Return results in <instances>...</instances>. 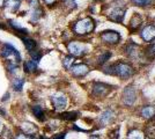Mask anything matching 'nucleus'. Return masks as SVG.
<instances>
[{
	"label": "nucleus",
	"mask_w": 155,
	"mask_h": 139,
	"mask_svg": "<svg viewBox=\"0 0 155 139\" xmlns=\"http://www.w3.org/2000/svg\"><path fill=\"white\" fill-rule=\"evenodd\" d=\"M141 115H142V117H145V118H152V117H154L155 108L152 106L143 107L141 110Z\"/></svg>",
	"instance_id": "nucleus-21"
},
{
	"label": "nucleus",
	"mask_w": 155,
	"mask_h": 139,
	"mask_svg": "<svg viewBox=\"0 0 155 139\" xmlns=\"http://www.w3.org/2000/svg\"><path fill=\"white\" fill-rule=\"evenodd\" d=\"M60 117L66 121H74L78 118V113L75 111H70V113H63L60 115Z\"/></svg>",
	"instance_id": "nucleus-24"
},
{
	"label": "nucleus",
	"mask_w": 155,
	"mask_h": 139,
	"mask_svg": "<svg viewBox=\"0 0 155 139\" xmlns=\"http://www.w3.org/2000/svg\"><path fill=\"white\" fill-rule=\"evenodd\" d=\"M95 29V22L94 20L89 18V16H86V18H82L80 20H78L74 26H73V31L77 35H88L94 31Z\"/></svg>",
	"instance_id": "nucleus-2"
},
{
	"label": "nucleus",
	"mask_w": 155,
	"mask_h": 139,
	"mask_svg": "<svg viewBox=\"0 0 155 139\" xmlns=\"http://www.w3.org/2000/svg\"><path fill=\"white\" fill-rule=\"evenodd\" d=\"M0 57L6 61H15L18 64H20V61H21L20 52L12 44H8V43L2 44V46L0 48Z\"/></svg>",
	"instance_id": "nucleus-3"
},
{
	"label": "nucleus",
	"mask_w": 155,
	"mask_h": 139,
	"mask_svg": "<svg viewBox=\"0 0 155 139\" xmlns=\"http://www.w3.org/2000/svg\"><path fill=\"white\" fill-rule=\"evenodd\" d=\"M43 1H44V4L48 5V6H53V5H56L58 2L59 0H43Z\"/></svg>",
	"instance_id": "nucleus-30"
},
{
	"label": "nucleus",
	"mask_w": 155,
	"mask_h": 139,
	"mask_svg": "<svg viewBox=\"0 0 155 139\" xmlns=\"http://www.w3.org/2000/svg\"><path fill=\"white\" fill-rule=\"evenodd\" d=\"M65 138V133H59V134H56L52 139H64Z\"/></svg>",
	"instance_id": "nucleus-31"
},
{
	"label": "nucleus",
	"mask_w": 155,
	"mask_h": 139,
	"mask_svg": "<svg viewBox=\"0 0 155 139\" xmlns=\"http://www.w3.org/2000/svg\"><path fill=\"white\" fill-rule=\"evenodd\" d=\"M136 6H140V7H145L147 6L149 2H150V0H131Z\"/></svg>",
	"instance_id": "nucleus-28"
},
{
	"label": "nucleus",
	"mask_w": 155,
	"mask_h": 139,
	"mask_svg": "<svg viewBox=\"0 0 155 139\" xmlns=\"http://www.w3.org/2000/svg\"><path fill=\"white\" fill-rule=\"evenodd\" d=\"M70 70H71L72 74H73L75 78L84 77L86 74H88V72H89V67L87 66L86 64H77V65H73Z\"/></svg>",
	"instance_id": "nucleus-11"
},
{
	"label": "nucleus",
	"mask_w": 155,
	"mask_h": 139,
	"mask_svg": "<svg viewBox=\"0 0 155 139\" xmlns=\"http://www.w3.org/2000/svg\"><path fill=\"white\" fill-rule=\"evenodd\" d=\"M127 139H143V133L139 130H132L129 132Z\"/></svg>",
	"instance_id": "nucleus-23"
},
{
	"label": "nucleus",
	"mask_w": 155,
	"mask_h": 139,
	"mask_svg": "<svg viewBox=\"0 0 155 139\" xmlns=\"http://www.w3.org/2000/svg\"><path fill=\"white\" fill-rule=\"evenodd\" d=\"M0 114H1V116H6V111L2 108H0Z\"/></svg>",
	"instance_id": "nucleus-33"
},
{
	"label": "nucleus",
	"mask_w": 155,
	"mask_h": 139,
	"mask_svg": "<svg viewBox=\"0 0 155 139\" xmlns=\"http://www.w3.org/2000/svg\"><path fill=\"white\" fill-rule=\"evenodd\" d=\"M31 113L32 115L38 119V121H44L45 119V113L43 110V108L41 106H34L31 108Z\"/></svg>",
	"instance_id": "nucleus-18"
},
{
	"label": "nucleus",
	"mask_w": 155,
	"mask_h": 139,
	"mask_svg": "<svg viewBox=\"0 0 155 139\" xmlns=\"http://www.w3.org/2000/svg\"><path fill=\"white\" fill-rule=\"evenodd\" d=\"M101 40L107 44H117L120 42V34L116 30H104L101 33Z\"/></svg>",
	"instance_id": "nucleus-8"
},
{
	"label": "nucleus",
	"mask_w": 155,
	"mask_h": 139,
	"mask_svg": "<svg viewBox=\"0 0 155 139\" xmlns=\"http://www.w3.org/2000/svg\"><path fill=\"white\" fill-rule=\"evenodd\" d=\"M37 65H38V64L35 63V61H32L31 59L26 60V61L23 63V70H25L26 73H34L37 70Z\"/></svg>",
	"instance_id": "nucleus-19"
},
{
	"label": "nucleus",
	"mask_w": 155,
	"mask_h": 139,
	"mask_svg": "<svg viewBox=\"0 0 155 139\" xmlns=\"http://www.w3.org/2000/svg\"><path fill=\"white\" fill-rule=\"evenodd\" d=\"M0 29H2V30H5V29H6V26H5V23L0 22Z\"/></svg>",
	"instance_id": "nucleus-34"
},
{
	"label": "nucleus",
	"mask_w": 155,
	"mask_h": 139,
	"mask_svg": "<svg viewBox=\"0 0 155 139\" xmlns=\"http://www.w3.org/2000/svg\"><path fill=\"white\" fill-rule=\"evenodd\" d=\"M7 25L11 27V29H12L13 31H15V33L19 34L20 36H21V35H25V36H27V35H28V29L23 28V27L21 26L19 22H16V21L8 20V21H7Z\"/></svg>",
	"instance_id": "nucleus-14"
},
{
	"label": "nucleus",
	"mask_w": 155,
	"mask_h": 139,
	"mask_svg": "<svg viewBox=\"0 0 155 139\" xmlns=\"http://www.w3.org/2000/svg\"><path fill=\"white\" fill-rule=\"evenodd\" d=\"M141 38L147 43H150L155 40V26L154 25H149L142 28L141 34H140Z\"/></svg>",
	"instance_id": "nucleus-10"
},
{
	"label": "nucleus",
	"mask_w": 155,
	"mask_h": 139,
	"mask_svg": "<svg viewBox=\"0 0 155 139\" xmlns=\"http://www.w3.org/2000/svg\"><path fill=\"white\" fill-rule=\"evenodd\" d=\"M20 127H21V132L27 134V136H31V137H34L38 131L37 126L34 125L30 122H22Z\"/></svg>",
	"instance_id": "nucleus-12"
},
{
	"label": "nucleus",
	"mask_w": 155,
	"mask_h": 139,
	"mask_svg": "<svg viewBox=\"0 0 155 139\" xmlns=\"http://www.w3.org/2000/svg\"><path fill=\"white\" fill-rule=\"evenodd\" d=\"M39 139H48V138H45L44 136H41V137H39Z\"/></svg>",
	"instance_id": "nucleus-37"
},
{
	"label": "nucleus",
	"mask_w": 155,
	"mask_h": 139,
	"mask_svg": "<svg viewBox=\"0 0 155 139\" xmlns=\"http://www.w3.org/2000/svg\"><path fill=\"white\" fill-rule=\"evenodd\" d=\"M89 139H101V138H100L98 136H91V137Z\"/></svg>",
	"instance_id": "nucleus-35"
},
{
	"label": "nucleus",
	"mask_w": 155,
	"mask_h": 139,
	"mask_svg": "<svg viewBox=\"0 0 155 139\" xmlns=\"http://www.w3.org/2000/svg\"><path fill=\"white\" fill-rule=\"evenodd\" d=\"M20 4H21L20 0H5L4 6L6 7L9 12H16L20 8Z\"/></svg>",
	"instance_id": "nucleus-17"
},
{
	"label": "nucleus",
	"mask_w": 155,
	"mask_h": 139,
	"mask_svg": "<svg viewBox=\"0 0 155 139\" xmlns=\"http://www.w3.org/2000/svg\"><path fill=\"white\" fill-rule=\"evenodd\" d=\"M30 8H31V20L32 21H37L42 16V9H41V7L38 5V0H31L30 1Z\"/></svg>",
	"instance_id": "nucleus-13"
},
{
	"label": "nucleus",
	"mask_w": 155,
	"mask_h": 139,
	"mask_svg": "<svg viewBox=\"0 0 155 139\" xmlns=\"http://www.w3.org/2000/svg\"><path fill=\"white\" fill-rule=\"evenodd\" d=\"M137 101V92L133 86H129L123 92V102L126 106H132Z\"/></svg>",
	"instance_id": "nucleus-9"
},
{
	"label": "nucleus",
	"mask_w": 155,
	"mask_h": 139,
	"mask_svg": "<svg viewBox=\"0 0 155 139\" xmlns=\"http://www.w3.org/2000/svg\"><path fill=\"white\" fill-rule=\"evenodd\" d=\"M112 119H114V113H112L111 110H105V111L101 115L100 121H101V123H102L103 125H105V124H109Z\"/></svg>",
	"instance_id": "nucleus-20"
},
{
	"label": "nucleus",
	"mask_w": 155,
	"mask_h": 139,
	"mask_svg": "<svg viewBox=\"0 0 155 139\" xmlns=\"http://www.w3.org/2000/svg\"><path fill=\"white\" fill-rule=\"evenodd\" d=\"M30 58H31L32 61H35V63H37L38 64L39 60H41V58H42V52H39V51H37V50H34V51H30Z\"/></svg>",
	"instance_id": "nucleus-26"
},
{
	"label": "nucleus",
	"mask_w": 155,
	"mask_h": 139,
	"mask_svg": "<svg viewBox=\"0 0 155 139\" xmlns=\"http://www.w3.org/2000/svg\"><path fill=\"white\" fill-rule=\"evenodd\" d=\"M111 57V53L110 52H104L103 55H101L100 56V58H98V64H104L107 60H109V58Z\"/></svg>",
	"instance_id": "nucleus-27"
},
{
	"label": "nucleus",
	"mask_w": 155,
	"mask_h": 139,
	"mask_svg": "<svg viewBox=\"0 0 155 139\" xmlns=\"http://www.w3.org/2000/svg\"><path fill=\"white\" fill-rule=\"evenodd\" d=\"M8 96H11V94H9V93H6L5 96H4V99H2V101H7V100H8Z\"/></svg>",
	"instance_id": "nucleus-32"
},
{
	"label": "nucleus",
	"mask_w": 155,
	"mask_h": 139,
	"mask_svg": "<svg viewBox=\"0 0 155 139\" xmlns=\"http://www.w3.org/2000/svg\"><path fill=\"white\" fill-rule=\"evenodd\" d=\"M15 139H34V137H31V136H27V134H25V133L20 132V133H18V136L15 137Z\"/></svg>",
	"instance_id": "nucleus-29"
},
{
	"label": "nucleus",
	"mask_w": 155,
	"mask_h": 139,
	"mask_svg": "<svg viewBox=\"0 0 155 139\" xmlns=\"http://www.w3.org/2000/svg\"><path fill=\"white\" fill-rule=\"evenodd\" d=\"M4 4H5V0H0V7L4 6Z\"/></svg>",
	"instance_id": "nucleus-36"
},
{
	"label": "nucleus",
	"mask_w": 155,
	"mask_h": 139,
	"mask_svg": "<svg viewBox=\"0 0 155 139\" xmlns=\"http://www.w3.org/2000/svg\"><path fill=\"white\" fill-rule=\"evenodd\" d=\"M67 50L74 57H82L88 52V46L81 42L72 41L67 44Z\"/></svg>",
	"instance_id": "nucleus-4"
},
{
	"label": "nucleus",
	"mask_w": 155,
	"mask_h": 139,
	"mask_svg": "<svg viewBox=\"0 0 155 139\" xmlns=\"http://www.w3.org/2000/svg\"><path fill=\"white\" fill-rule=\"evenodd\" d=\"M25 79L23 78H16V79H14L13 81V89L15 92H21L22 91V88H23V85H25Z\"/></svg>",
	"instance_id": "nucleus-22"
},
{
	"label": "nucleus",
	"mask_w": 155,
	"mask_h": 139,
	"mask_svg": "<svg viewBox=\"0 0 155 139\" xmlns=\"http://www.w3.org/2000/svg\"><path fill=\"white\" fill-rule=\"evenodd\" d=\"M20 38L22 40V43H23V45L26 48L27 51H34V50H36L37 49V43H36V41L31 38V37H28V36H20Z\"/></svg>",
	"instance_id": "nucleus-15"
},
{
	"label": "nucleus",
	"mask_w": 155,
	"mask_h": 139,
	"mask_svg": "<svg viewBox=\"0 0 155 139\" xmlns=\"http://www.w3.org/2000/svg\"><path fill=\"white\" fill-rule=\"evenodd\" d=\"M114 89V86H111L109 84H104V82H94L93 84V94L94 96L97 98H104Z\"/></svg>",
	"instance_id": "nucleus-5"
},
{
	"label": "nucleus",
	"mask_w": 155,
	"mask_h": 139,
	"mask_svg": "<svg viewBox=\"0 0 155 139\" xmlns=\"http://www.w3.org/2000/svg\"><path fill=\"white\" fill-rule=\"evenodd\" d=\"M141 23H142L141 15L139 13H134L133 16H132V19H131V22H130V28H131V30H137L139 27L141 26Z\"/></svg>",
	"instance_id": "nucleus-16"
},
{
	"label": "nucleus",
	"mask_w": 155,
	"mask_h": 139,
	"mask_svg": "<svg viewBox=\"0 0 155 139\" xmlns=\"http://www.w3.org/2000/svg\"><path fill=\"white\" fill-rule=\"evenodd\" d=\"M104 72L117 75V77H119L122 79H127L133 74V67L131 66L130 64H127V63L118 61L116 64L108 67V70H104Z\"/></svg>",
	"instance_id": "nucleus-1"
},
{
	"label": "nucleus",
	"mask_w": 155,
	"mask_h": 139,
	"mask_svg": "<svg viewBox=\"0 0 155 139\" xmlns=\"http://www.w3.org/2000/svg\"><path fill=\"white\" fill-rule=\"evenodd\" d=\"M73 63H74V58H73V56H66L63 60V65H64L65 68H67V70H70L72 66H73Z\"/></svg>",
	"instance_id": "nucleus-25"
},
{
	"label": "nucleus",
	"mask_w": 155,
	"mask_h": 139,
	"mask_svg": "<svg viewBox=\"0 0 155 139\" xmlns=\"http://www.w3.org/2000/svg\"><path fill=\"white\" fill-rule=\"evenodd\" d=\"M51 103L56 110H64L67 106V98L64 93L57 92L51 96Z\"/></svg>",
	"instance_id": "nucleus-7"
},
{
	"label": "nucleus",
	"mask_w": 155,
	"mask_h": 139,
	"mask_svg": "<svg viewBox=\"0 0 155 139\" xmlns=\"http://www.w3.org/2000/svg\"><path fill=\"white\" fill-rule=\"evenodd\" d=\"M125 12L126 9L124 7L120 6H116V7H112L111 9H109L108 12V19L114 22H117V23H122L125 18Z\"/></svg>",
	"instance_id": "nucleus-6"
}]
</instances>
